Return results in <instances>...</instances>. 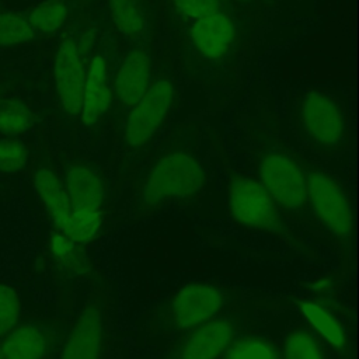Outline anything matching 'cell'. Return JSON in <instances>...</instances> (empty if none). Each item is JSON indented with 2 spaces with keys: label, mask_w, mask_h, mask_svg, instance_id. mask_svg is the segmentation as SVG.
<instances>
[{
  "label": "cell",
  "mask_w": 359,
  "mask_h": 359,
  "mask_svg": "<svg viewBox=\"0 0 359 359\" xmlns=\"http://www.w3.org/2000/svg\"><path fill=\"white\" fill-rule=\"evenodd\" d=\"M219 359H280V353L264 337L236 335Z\"/></svg>",
  "instance_id": "cell-19"
},
{
  "label": "cell",
  "mask_w": 359,
  "mask_h": 359,
  "mask_svg": "<svg viewBox=\"0 0 359 359\" xmlns=\"http://www.w3.org/2000/svg\"><path fill=\"white\" fill-rule=\"evenodd\" d=\"M67 17V7L60 1H46L36 6L28 15L34 31L49 34L59 29Z\"/></svg>",
  "instance_id": "cell-24"
},
{
  "label": "cell",
  "mask_w": 359,
  "mask_h": 359,
  "mask_svg": "<svg viewBox=\"0 0 359 359\" xmlns=\"http://www.w3.org/2000/svg\"><path fill=\"white\" fill-rule=\"evenodd\" d=\"M20 313L21 302L18 293L11 286L0 283V338L17 325Z\"/></svg>",
  "instance_id": "cell-26"
},
{
  "label": "cell",
  "mask_w": 359,
  "mask_h": 359,
  "mask_svg": "<svg viewBox=\"0 0 359 359\" xmlns=\"http://www.w3.org/2000/svg\"><path fill=\"white\" fill-rule=\"evenodd\" d=\"M34 187L56 231L74 240V217L63 178L49 167H39L34 174Z\"/></svg>",
  "instance_id": "cell-12"
},
{
  "label": "cell",
  "mask_w": 359,
  "mask_h": 359,
  "mask_svg": "<svg viewBox=\"0 0 359 359\" xmlns=\"http://www.w3.org/2000/svg\"><path fill=\"white\" fill-rule=\"evenodd\" d=\"M299 309L316 334L335 352H342L348 346V337L341 325V323L335 318V316L323 304L304 300L299 304Z\"/></svg>",
  "instance_id": "cell-17"
},
{
  "label": "cell",
  "mask_w": 359,
  "mask_h": 359,
  "mask_svg": "<svg viewBox=\"0 0 359 359\" xmlns=\"http://www.w3.org/2000/svg\"><path fill=\"white\" fill-rule=\"evenodd\" d=\"M111 102V90L107 81V65L101 55L91 59L87 69L83 104H81V122L86 126H94L104 116Z\"/></svg>",
  "instance_id": "cell-16"
},
{
  "label": "cell",
  "mask_w": 359,
  "mask_h": 359,
  "mask_svg": "<svg viewBox=\"0 0 359 359\" xmlns=\"http://www.w3.org/2000/svg\"><path fill=\"white\" fill-rule=\"evenodd\" d=\"M205 182V167L194 154L184 150L168 151L139 181L130 209L136 217L154 215L198 196Z\"/></svg>",
  "instance_id": "cell-1"
},
{
  "label": "cell",
  "mask_w": 359,
  "mask_h": 359,
  "mask_svg": "<svg viewBox=\"0 0 359 359\" xmlns=\"http://www.w3.org/2000/svg\"><path fill=\"white\" fill-rule=\"evenodd\" d=\"M34 35L28 18L15 13H0V48L29 42Z\"/></svg>",
  "instance_id": "cell-23"
},
{
  "label": "cell",
  "mask_w": 359,
  "mask_h": 359,
  "mask_svg": "<svg viewBox=\"0 0 359 359\" xmlns=\"http://www.w3.org/2000/svg\"><path fill=\"white\" fill-rule=\"evenodd\" d=\"M299 119L307 140L323 153L337 151L346 137L344 111L335 98L323 91L304 95Z\"/></svg>",
  "instance_id": "cell-7"
},
{
  "label": "cell",
  "mask_w": 359,
  "mask_h": 359,
  "mask_svg": "<svg viewBox=\"0 0 359 359\" xmlns=\"http://www.w3.org/2000/svg\"><path fill=\"white\" fill-rule=\"evenodd\" d=\"M172 101V84L165 79L153 81L128 115L125 143L132 149H139L147 144L168 116Z\"/></svg>",
  "instance_id": "cell-9"
},
{
  "label": "cell",
  "mask_w": 359,
  "mask_h": 359,
  "mask_svg": "<svg viewBox=\"0 0 359 359\" xmlns=\"http://www.w3.org/2000/svg\"><path fill=\"white\" fill-rule=\"evenodd\" d=\"M237 330L236 318L219 314L177 335L164 359H219Z\"/></svg>",
  "instance_id": "cell-10"
},
{
  "label": "cell",
  "mask_w": 359,
  "mask_h": 359,
  "mask_svg": "<svg viewBox=\"0 0 359 359\" xmlns=\"http://www.w3.org/2000/svg\"><path fill=\"white\" fill-rule=\"evenodd\" d=\"M236 36L233 20L216 10L195 18L191 27V39L198 52L206 59L216 60L227 55Z\"/></svg>",
  "instance_id": "cell-13"
},
{
  "label": "cell",
  "mask_w": 359,
  "mask_h": 359,
  "mask_svg": "<svg viewBox=\"0 0 359 359\" xmlns=\"http://www.w3.org/2000/svg\"><path fill=\"white\" fill-rule=\"evenodd\" d=\"M226 0H174L177 10L191 18H198L219 10Z\"/></svg>",
  "instance_id": "cell-27"
},
{
  "label": "cell",
  "mask_w": 359,
  "mask_h": 359,
  "mask_svg": "<svg viewBox=\"0 0 359 359\" xmlns=\"http://www.w3.org/2000/svg\"><path fill=\"white\" fill-rule=\"evenodd\" d=\"M74 217V241L84 245L93 241L102 226L104 184L95 170L86 163H72L63 178Z\"/></svg>",
  "instance_id": "cell-6"
},
{
  "label": "cell",
  "mask_w": 359,
  "mask_h": 359,
  "mask_svg": "<svg viewBox=\"0 0 359 359\" xmlns=\"http://www.w3.org/2000/svg\"><path fill=\"white\" fill-rule=\"evenodd\" d=\"M257 180L287 219L318 230L309 208L306 170L290 154L265 151L257 161Z\"/></svg>",
  "instance_id": "cell-3"
},
{
  "label": "cell",
  "mask_w": 359,
  "mask_h": 359,
  "mask_svg": "<svg viewBox=\"0 0 359 359\" xmlns=\"http://www.w3.org/2000/svg\"><path fill=\"white\" fill-rule=\"evenodd\" d=\"M226 199L230 219L241 229L286 238L290 236L287 217L257 177L236 172L226 184Z\"/></svg>",
  "instance_id": "cell-4"
},
{
  "label": "cell",
  "mask_w": 359,
  "mask_h": 359,
  "mask_svg": "<svg viewBox=\"0 0 359 359\" xmlns=\"http://www.w3.org/2000/svg\"><path fill=\"white\" fill-rule=\"evenodd\" d=\"M227 293L220 286L192 282L154 307L146 332L160 337H177L223 313Z\"/></svg>",
  "instance_id": "cell-2"
},
{
  "label": "cell",
  "mask_w": 359,
  "mask_h": 359,
  "mask_svg": "<svg viewBox=\"0 0 359 359\" xmlns=\"http://www.w3.org/2000/svg\"><path fill=\"white\" fill-rule=\"evenodd\" d=\"M280 359H327L324 346L307 328L289 331L283 341Z\"/></svg>",
  "instance_id": "cell-20"
},
{
  "label": "cell",
  "mask_w": 359,
  "mask_h": 359,
  "mask_svg": "<svg viewBox=\"0 0 359 359\" xmlns=\"http://www.w3.org/2000/svg\"><path fill=\"white\" fill-rule=\"evenodd\" d=\"M108 335V309L102 296L88 299L80 309L59 359H102Z\"/></svg>",
  "instance_id": "cell-8"
},
{
  "label": "cell",
  "mask_w": 359,
  "mask_h": 359,
  "mask_svg": "<svg viewBox=\"0 0 359 359\" xmlns=\"http://www.w3.org/2000/svg\"><path fill=\"white\" fill-rule=\"evenodd\" d=\"M49 345V334L42 327L20 324L0 338V359H43Z\"/></svg>",
  "instance_id": "cell-15"
},
{
  "label": "cell",
  "mask_w": 359,
  "mask_h": 359,
  "mask_svg": "<svg viewBox=\"0 0 359 359\" xmlns=\"http://www.w3.org/2000/svg\"><path fill=\"white\" fill-rule=\"evenodd\" d=\"M109 11L123 35L135 38L144 31V17L136 0H109Z\"/></svg>",
  "instance_id": "cell-22"
},
{
  "label": "cell",
  "mask_w": 359,
  "mask_h": 359,
  "mask_svg": "<svg viewBox=\"0 0 359 359\" xmlns=\"http://www.w3.org/2000/svg\"><path fill=\"white\" fill-rule=\"evenodd\" d=\"M310 213L318 227L338 243L349 247L353 238L355 220L351 198L344 185L323 168L306 170Z\"/></svg>",
  "instance_id": "cell-5"
},
{
  "label": "cell",
  "mask_w": 359,
  "mask_h": 359,
  "mask_svg": "<svg viewBox=\"0 0 359 359\" xmlns=\"http://www.w3.org/2000/svg\"><path fill=\"white\" fill-rule=\"evenodd\" d=\"M49 251L56 265L69 275H79L87 268V258L81 244L60 231L52 233L49 238Z\"/></svg>",
  "instance_id": "cell-18"
},
{
  "label": "cell",
  "mask_w": 359,
  "mask_h": 359,
  "mask_svg": "<svg viewBox=\"0 0 359 359\" xmlns=\"http://www.w3.org/2000/svg\"><path fill=\"white\" fill-rule=\"evenodd\" d=\"M28 163V149L17 136L0 137V172L15 174Z\"/></svg>",
  "instance_id": "cell-25"
},
{
  "label": "cell",
  "mask_w": 359,
  "mask_h": 359,
  "mask_svg": "<svg viewBox=\"0 0 359 359\" xmlns=\"http://www.w3.org/2000/svg\"><path fill=\"white\" fill-rule=\"evenodd\" d=\"M32 114L20 100H0V133L4 136H18L29 129Z\"/></svg>",
  "instance_id": "cell-21"
},
{
  "label": "cell",
  "mask_w": 359,
  "mask_h": 359,
  "mask_svg": "<svg viewBox=\"0 0 359 359\" xmlns=\"http://www.w3.org/2000/svg\"><path fill=\"white\" fill-rule=\"evenodd\" d=\"M150 86V60L140 48L130 49L115 76V93L126 107H133Z\"/></svg>",
  "instance_id": "cell-14"
},
{
  "label": "cell",
  "mask_w": 359,
  "mask_h": 359,
  "mask_svg": "<svg viewBox=\"0 0 359 359\" xmlns=\"http://www.w3.org/2000/svg\"><path fill=\"white\" fill-rule=\"evenodd\" d=\"M87 70L74 41L60 42L53 60V77L57 100L63 111L77 116L81 111Z\"/></svg>",
  "instance_id": "cell-11"
}]
</instances>
